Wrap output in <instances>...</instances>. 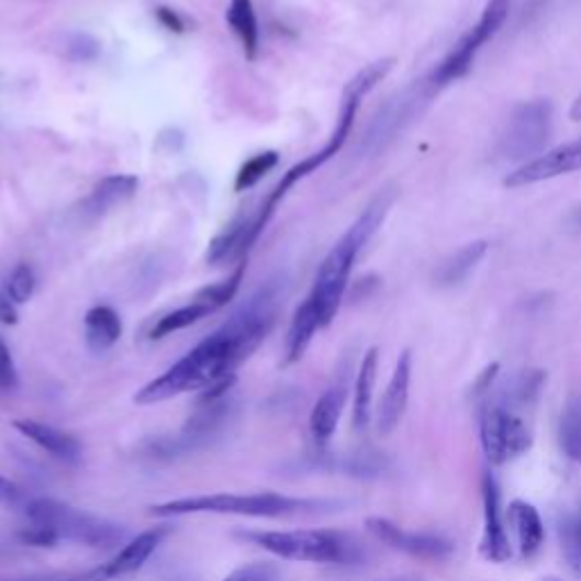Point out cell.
Listing matches in <instances>:
<instances>
[{"label": "cell", "mask_w": 581, "mask_h": 581, "mask_svg": "<svg viewBox=\"0 0 581 581\" xmlns=\"http://www.w3.org/2000/svg\"><path fill=\"white\" fill-rule=\"evenodd\" d=\"M280 306V282L270 280L255 291L216 332L178 359L159 378L134 395L136 404H159L189 391H208L214 384L234 378L242 366L272 329Z\"/></svg>", "instance_id": "cell-1"}, {"label": "cell", "mask_w": 581, "mask_h": 581, "mask_svg": "<svg viewBox=\"0 0 581 581\" xmlns=\"http://www.w3.org/2000/svg\"><path fill=\"white\" fill-rule=\"evenodd\" d=\"M395 59L393 57H384V59H378L368 64L366 68H361V71L346 85V91H344V100H340V112H338V119H336V127L332 132V136L327 139V144L316 150L314 155H310L306 159H302L300 164H295L293 168H289L284 178L280 180V185L272 189V193L266 198V202L261 204V210L255 214L253 219V230H250V236H248V244L250 248L255 246L257 238L261 236V232L266 230L268 221L272 219V214H276L278 204L282 202V198L300 182L304 180L306 176H312L314 170H319L323 164H327L340 148H344V144L348 142L350 136V130L355 125V116L359 112V105L361 100L378 87L393 68Z\"/></svg>", "instance_id": "cell-2"}, {"label": "cell", "mask_w": 581, "mask_h": 581, "mask_svg": "<svg viewBox=\"0 0 581 581\" xmlns=\"http://www.w3.org/2000/svg\"><path fill=\"white\" fill-rule=\"evenodd\" d=\"M23 514L21 540L32 548H55L62 540L85 545V548H112L125 538L121 525L53 498L25 502Z\"/></svg>", "instance_id": "cell-3"}, {"label": "cell", "mask_w": 581, "mask_h": 581, "mask_svg": "<svg viewBox=\"0 0 581 581\" xmlns=\"http://www.w3.org/2000/svg\"><path fill=\"white\" fill-rule=\"evenodd\" d=\"M389 208H391L389 195L375 198L364 210V214L348 227V232L338 238L334 248L323 259L316 272L314 289L310 293V300L316 306L323 329L329 327L332 321L336 319L338 306L340 302H344V295L350 282V272L355 268V261L359 253L364 250V246L370 242V236L382 225Z\"/></svg>", "instance_id": "cell-4"}, {"label": "cell", "mask_w": 581, "mask_h": 581, "mask_svg": "<svg viewBox=\"0 0 581 581\" xmlns=\"http://www.w3.org/2000/svg\"><path fill=\"white\" fill-rule=\"evenodd\" d=\"M327 506L323 500L291 498L282 493H214L168 500L150 506L153 518H180V516H242V518H289L300 514H314Z\"/></svg>", "instance_id": "cell-5"}, {"label": "cell", "mask_w": 581, "mask_h": 581, "mask_svg": "<svg viewBox=\"0 0 581 581\" xmlns=\"http://www.w3.org/2000/svg\"><path fill=\"white\" fill-rule=\"evenodd\" d=\"M244 540L282 561L298 563H350L357 559V545L350 536L327 529L289 532H242Z\"/></svg>", "instance_id": "cell-6"}, {"label": "cell", "mask_w": 581, "mask_h": 581, "mask_svg": "<svg viewBox=\"0 0 581 581\" xmlns=\"http://www.w3.org/2000/svg\"><path fill=\"white\" fill-rule=\"evenodd\" d=\"M480 440L487 459L493 466H504L527 455L534 446V436L518 409L500 400H489L480 418Z\"/></svg>", "instance_id": "cell-7"}, {"label": "cell", "mask_w": 581, "mask_h": 581, "mask_svg": "<svg viewBox=\"0 0 581 581\" xmlns=\"http://www.w3.org/2000/svg\"><path fill=\"white\" fill-rule=\"evenodd\" d=\"M511 3H514V0H489L480 21H477L463 34L459 44L455 46V51L438 64V68L434 71V85L446 87V85L463 78L470 71L477 53L482 51V46L487 42H491L495 37L500 27L504 25V21L509 19Z\"/></svg>", "instance_id": "cell-8"}, {"label": "cell", "mask_w": 581, "mask_h": 581, "mask_svg": "<svg viewBox=\"0 0 581 581\" xmlns=\"http://www.w3.org/2000/svg\"><path fill=\"white\" fill-rule=\"evenodd\" d=\"M552 127V108L548 100H532L521 105L509 119V127L502 136V155L506 159L532 161V155H540Z\"/></svg>", "instance_id": "cell-9"}, {"label": "cell", "mask_w": 581, "mask_h": 581, "mask_svg": "<svg viewBox=\"0 0 581 581\" xmlns=\"http://www.w3.org/2000/svg\"><path fill=\"white\" fill-rule=\"evenodd\" d=\"M366 529L384 543L387 548L404 552L409 557H416L423 561H443L455 555V543L446 536L438 534H418V532H404L395 523L387 518H368Z\"/></svg>", "instance_id": "cell-10"}, {"label": "cell", "mask_w": 581, "mask_h": 581, "mask_svg": "<svg viewBox=\"0 0 581 581\" xmlns=\"http://www.w3.org/2000/svg\"><path fill=\"white\" fill-rule=\"evenodd\" d=\"M164 536H166V529H159V527L142 532L139 536L127 540L123 548L114 557H110L105 563H100L98 568L80 577H68L66 581H112V579L127 577L132 572H139L146 566V561L157 552Z\"/></svg>", "instance_id": "cell-11"}, {"label": "cell", "mask_w": 581, "mask_h": 581, "mask_svg": "<svg viewBox=\"0 0 581 581\" xmlns=\"http://www.w3.org/2000/svg\"><path fill=\"white\" fill-rule=\"evenodd\" d=\"M574 170H581V139H574L552 150L540 153L532 161L518 166L514 174H509L504 178V185L511 189L529 187V185H538L545 180H555V178L574 174Z\"/></svg>", "instance_id": "cell-12"}, {"label": "cell", "mask_w": 581, "mask_h": 581, "mask_svg": "<svg viewBox=\"0 0 581 581\" xmlns=\"http://www.w3.org/2000/svg\"><path fill=\"white\" fill-rule=\"evenodd\" d=\"M482 502H484V534L480 540V555L491 563H504L511 559V540L502 516V493L491 472L482 477Z\"/></svg>", "instance_id": "cell-13"}, {"label": "cell", "mask_w": 581, "mask_h": 581, "mask_svg": "<svg viewBox=\"0 0 581 581\" xmlns=\"http://www.w3.org/2000/svg\"><path fill=\"white\" fill-rule=\"evenodd\" d=\"M412 350H404L398 357L391 382L378 406V432L380 436H389L400 425L406 404H409V387H412Z\"/></svg>", "instance_id": "cell-14"}, {"label": "cell", "mask_w": 581, "mask_h": 581, "mask_svg": "<svg viewBox=\"0 0 581 581\" xmlns=\"http://www.w3.org/2000/svg\"><path fill=\"white\" fill-rule=\"evenodd\" d=\"M14 429L21 432L27 440H32L34 446H40L44 452L55 457L57 461L74 466L82 459L80 440L64 429H57V427L40 423V421H30V418L14 421Z\"/></svg>", "instance_id": "cell-15"}, {"label": "cell", "mask_w": 581, "mask_h": 581, "mask_svg": "<svg viewBox=\"0 0 581 581\" xmlns=\"http://www.w3.org/2000/svg\"><path fill=\"white\" fill-rule=\"evenodd\" d=\"M506 523L518 538V550L523 559H534L545 543V527L538 509L525 500H514L506 506Z\"/></svg>", "instance_id": "cell-16"}, {"label": "cell", "mask_w": 581, "mask_h": 581, "mask_svg": "<svg viewBox=\"0 0 581 581\" xmlns=\"http://www.w3.org/2000/svg\"><path fill=\"white\" fill-rule=\"evenodd\" d=\"M346 400H348V387L344 380H338L314 404L312 416H310V432H312V438L319 448H325L327 443L332 440V436L338 427L340 414H344Z\"/></svg>", "instance_id": "cell-17"}, {"label": "cell", "mask_w": 581, "mask_h": 581, "mask_svg": "<svg viewBox=\"0 0 581 581\" xmlns=\"http://www.w3.org/2000/svg\"><path fill=\"white\" fill-rule=\"evenodd\" d=\"M123 334L121 316L108 304H96L85 316V340L93 355L112 350Z\"/></svg>", "instance_id": "cell-18"}, {"label": "cell", "mask_w": 581, "mask_h": 581, "mask_svg": "<svg viewBox=\"0 0 581 581\" xmlns=\"http://www.w3.org/2000/svg\"><path fill=\"white\" fill-rule=\"evenodd\" d=\"M136 189H139V180L134 176H108L102 178L91 193L87 195L85 204H82V212L89 216H102L108 214L110 210H114L116 204L127 202Z\"/></svg>", "instance_id": "cell-19"}, {"label": "cell", "mask_w": 581, "mask_h": 581, "mask_svg": "<svg viewBox=\"0 0 581 581\" xmlns=\"http://www.w3.org/2000/svg\"><path fill=\"white\" fill-rule=\"evenodd\" d=\"M378 366H380V350L370 348L361 359L357 380H355L353 427L357 432H366L372 418V393H375V382H378Z\"/></svg>", "instance_id": "cell-20"}, {"label": "cell", "mask_w": 581, "mask_h": 581, "mask_svg": "<svg viewBox=\"0 0 581 581\" xmlns=\"http://www.w3.org/2000/svg\"><path fill=\"white\" fill-rule=\"evenodd\" d=\"M323 329L321 325V319H319V312L314 302L310 300V295H306V300L298 306L293 319H291V325H289V334H287V359L284 364L291 366V364H298L304 353L310 350L312 340L316 336V332Z\"/></svg>", "instance_id": "cell-21"}, {"label": "cell", "mask_w": 581, "mask_h": 581, "mask_svg": "<svg viewBox=\"0 0 581 581\" xmlns=\"http://www.w3.org/2000/svg\"><path fill=\"white\" fill-rule=\"evenodd\" d=\"M253 219L255 216H242L236 219L225 232H221L214 242L210 244L208 250V261L210 264H223L232 257H246L250 246H248V236H250V227H253Z\"/></svg>", "instance_id": "cell-22"}, {"label": "cell", "mask_w": 581, "mask_h": 581, "mask_svg": "<svg viewBox=\"0 0 581 581\" xmlns=\"http://www.w3.org/2000/svg\"><path fill=\"white\" fill-rule=\"evenodd\" d=\"M225 19L232 32L238 37V42H242L246 57L253 62L259 51V23L253 0H230Z\"/></svg>", "instance_id": "cell-23"}, {"label": "cell", "mask_w": 581, "mask_h": 581, "mask_svg": "<svg viewBox=\"0 0 581 581\" xmlns=\"http://www.w3.org/2000/svg\"><path fill=\"white\" fill-rule=\"evenodd\" d=\"M246 268H248V261H246V259H242V261H238L236 270L232 272L230 278L221 280V282H216V284H210V287L200 289V291H198V293H195L191 300H193V302H198V304H202V306H208L210 314H214V312L223 310L225 304H230V302H232V298L236 295L238 287H242V282H244V276H246Z\"/></svg>", "instance_id": "cell-24"}, {"label": "cell", "mask_w": 581, "mask_h": 581, "mask_svg": "<svg viewBox=\"0 0 581 581\" xmlns=\"http://www.w3.org/2000/svg\"><path fill=\"white\" fill-rule=\"evenodd\" d=\"M487 250H489L487 242H474V244L463 246L459 253H455V257H450L446 264H443V268L438 272L440 284L452 287V284H459L461 280H466L468 272L482 261Z\"/></svg>", "instance_id": "cell-25"}, {"label": "cell", "mask_w": 581, "mask_h": 581, "mask_svg": "<svg viewBox=\"0 0 581 581\" xmlns=\"http://www.w3.org/2000/svg\"><path fill=\"white\" fill-rule=\"evenodd\" d=\"M204 316H210V310H208V306H202V304H198V302L191 300L189 304L180 306V310L168 312L166 316H161V319L155 323V327L150 329V338H153V340L166 338V336H170V334H176V332H180V329H187V327L195 325V323L202 321Z\"/></svg>", "instance_id": "cell-26"}, {"label": "cell", "mask_w": 581, "mask_h": 581, "mask_svg": "<svg viewBox=\"0 0 581 581\" xmlns=\"http://www.w3.org/2000/svg\"><path fill=\"white\" fill-rule=\"evenodd\" d=\"M280 164V153L278 150H264L255 157H250L248 161L242 164V168H238L236 174V180H234V191H248L253 189L255 185H259L264 180L266 174H270L272 168H276Z\"/></svg>", "instance_id": "cell-27"}, {"label": "cell", "mask_w": 581, "mask_h": 581, "mask_svg": "<svg viewBox=\"0 0 581 581\" xmlns=\"http://www.w3.org/2000/svg\"><path fill=\"white\" fill-rule=\"evenodd\" d=\"M561 448L572 461H581V400H572L561 416Z\"/></svg>", "instance_id": "cell-28"}, {"label": "cell", "mask_w": 581, "mask_h": 581, "mask_svg": "<svg viewBox=\"0 0 581 581\" xmlns=\"http://www.w3.org/2000/svg\"><path fill=\"white\" fill-rule=\"evenodd\" d=\"M561 548L570 570L581 579V516H568L559 527Z\"/></svg>", "instance_id": "cell-29"}, {"label": "cell", "mask_w": 581, "mask_h": 581, "mask_svg": "<svg viewBox=\"0 0 581 581\" xmlns=\"http://www.w3.org/2000/svg\"><path fill=\"white\" fill-rule=\"evenodd\" d=\"M34 287H37V278H34V270L27 264H19L8 278L5 293L12 298L14 304H23L32 298Z\"/></svg>", "instance_id": "cell-30"}, {"label": "cell", "mask_w": 581, "mask_h": 581, "mask_svg": "<svg viewBox=\"0 0 581 581\" xmlns=\"http://www.w3.org/2000/svg\"><path fill=\"white\" fill-rule=\"evenodd\" d=\"M223 581H282V574L278 566L255 561L232 570Z\"/></svg>", "instance_id": "cell-31"}, {"label": "cell", "mask_w": 581, "mask_h": 581, "mask_svg": "<svg viewBox=\"0 0 581 581\" xmlns=\"http://www.w3.org/2000/svg\"><path fill=\"white\" fill-rule=\"evenodd\" d=\"M16 387H19V370L5 338L0 336V391H14Z\"/></svg>", "instance_id": "cell-32"}, {"label": "cell", "mask_w": 581, "mask_h": 581, "mask_svg": "<svg viewBox=\"0 0 581 581\" xmlns=\"http://www.w3.org/2000/svg\"><path fill=\"white\" fill-rule=\"evenodd\" d=\"M68 53H71L74 59H93L98 55V42L91 40L89 34H76L71 44H68Z\"/></svg>", "instance_id": "cell-33"}, {"label": "cell", "mask_w": 581, "mask_h": 581, "mask_svg": "<svg viewBox=\"0 0 581 581\" xmlns=\"http://www.w3.org/2000/svg\"><path fill=\"white\" fill-rule=\"evenodd\" d=\"M498 372H500V364H491V366L480 375V378H477V382H474V387H472V393H474L477 398L491 393V389H493V384H495V380H498Z\"/></svg>", "instance_id": "cell-34"}, {"label": "cell", "mask_w": 581, "mask_h": 581, "mask_svg": "<svg viewBox=\"0 0 581 581\" xmlns=\"http://www.w3.org/2000/svg\"><path fill=\"white\" fill-rule=\"evenodd\" d=\"M21 502V491L14 482H10L8 477L0 474V504L16 506Z\"/></svg>", "instance_id": "cell-35"}, {"label": "cell", "mask_w": 581, "mask_h": 581, "mask_svg": "<svg viewBox=\"0 0 581 581\" xmlns=\"http://www.w3.org/2000/svg\"><path fill=\"white\" fill-rule=\"evenodd\" d=\"M157 19L159 23L170 30V32H185V21L180 19L178 12L174 10H168V8H157Z\"/></svg>", "instance_id": "cell-36"}, {"label": "cell", "mask_w": 581, "mask_h": 581, "mask_svg": "<svg viewBox=\"0 0 581 581\" xmlns=\"http://www.w3.org/2000/svg\"><path fill=\"white\" fill-rule=\"evenodd\" d=\"M16 321H19L16 304L12 302V298L5 291H0V323L16 325Z\"/></svg>", "instance_id": "cell-37"}, {"label": "cell", "mask_w": 581, "mask_h": 581, "mask_svg": "<svg viewBox=\"0 0 581 581\" xmlns=\"http://www.w3.org/2000/svg\"><path fill=\"white\" fill-rule=\"evenodd\" d=\"M570 119L572 121H581V93L574 98L572 102V108H570Z\"/></svg>", "instance_id": "cell-38"}, {"label": "cell", "mask_w": 581, "mask_h": 581, "mask_svg": "<svg viewBox=\"0 0 581 581\" xmlns=\"http://www.w3.org/2000/svg\"><path fill=\"white\" fill-rule=\"evenodd\" d=\"M543 581H559V579H555V577H550V579H543Z\"/></svg>", "instance_id": "cell-39"}, {"label": "cell", "mask_w": 581, "mask_h": 581, "mask_svg": "<svg viewBox=\"0 0 581 581\" xmlns=\"http://www.w3.org/2000/svg\"><path fill=\"white\" fill-rule=\"evenodd\" d=\"M64 581H66V579H64Z\"/></svg>", "instance_id": "cell-40"}]
</instances>
